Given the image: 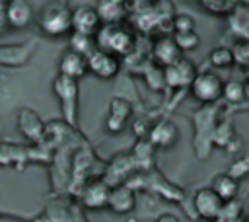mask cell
Segmentation results:
<instances>
[{"mask_svg": "<svg viewBox=\"0 0 249 222\" xmlns=\"http://www.w3.org/2000/svg\"><path fill=\"white\" fill-rule=\"evenodd\" d=\"M93 41H95V49L105 51L117 58L128 56L136 47V37L124 21L101 25L97 29V33L93 35Z\"/></svg>", "mask_w": 249, "mask_h": 222, "instance_id": "cell-1", "label": "cell"}, {"mask_svg": "<svg viewBox=\"0 0 249 222\" xmlns=\"http://www.w3.org/2000/svg\"><path fill=\"white\" fill-rule=\"evenodd\" d=\"M39 29L45 37L58 39L72 33V10L66 4H49L39 16Z\"/></svg>", "mask_w": 249, "mask_h": 222, "instance_id": "cell-2", "label": "cell"}, {"mask_svg": "<svg viewBox=\"0 0 249 222\" xmlns=\"http://www.w3.org/2000/svg\"><path fill=\"white\" fill-rule=\"evenodd\" d=\"M53 92L60 103V111L62 117L68 125H76L78 119V103H80V84L76 80L64 78V76H56L53 80Z\"/></svg>", "mask_w": 249, "mask_h": 222, "instance_id": "cell-3", "label": "cell"}, {"mask_svg": "<svg viewBox=\"0 0 249 222\" xmlns=\"http://www.w3.org/2000/svg\"><path fill=\"white\" fill-rule=\"evenodd\" d=\"M191 95L198 101V103H214L218 99H222V90H224V80L220 78V74L204 70V72H196L193 82L189 84Z\"/></svg>", "mask_w": 249, "mask_h": 222, "instance_id": "cell-4", "label": "cell"}, {"mask_svg": "<svg viewBox=\"0 0 249 222\" xmlns=\"http://www.w3.org/2000/svg\"><path fill=\"white\" fill-rule=\"evenodd\" d=\"M193 206H195V212L204 218V220H216L222 216L224 212V203L222 199L210 189V187H202L195 193L193 197Z\"/></svg>", "mask_w": 249, "mask_h": 222, "instance_id": "cell-5", "label": "cell"}, {"mask_svg": "<svg viewBox=\"0 0 249 222\" xmlns=\"http://www.w3.org/2000/svg\"><path fill=\"white\" fill-rule=\"evenodd\" d=\"M86 62H88V72L101 80H111L121 70V60L105 51H99V49H95L86 58Z\"/></svg>", "mask_w": 249, "mask_h": 222, "instance_id": "cell-6", "label": "cell"}, {"mask_svg": "<svg viewBox=\"0 0 249 222\" xmlns=\"http://www.w3.org/2000/svg\"><path fill=\"white\" fill-rule=\"evenodd\" d=\"M163 70V82H165V88H185L193 82L196 70L193 66L191 60L187 58H179L175 64L167 66V68H161Z\"/></svg>", "mask_w": 249, "mask_h": 222, "instance_id": "cell-7", "label": "cell"}, {"mask_svg": "<svg viewBox=\"0 0 249 222\" xmlns=\"http://www.w3.org/2000/svg\"><path fill=\"white\" fill-rule=\"evenodd\" d=\"M99 27H101V23H99V18H97L93 6L82 4V6L72 10V31L74 33L93 37Z\"/></svg>", "mask_w": 249, "mask_h": 222, "instance_id": "cell-8", "label": "cell"}, {"mask_svg": "<svg viewBox=\"0 0 249 222\" xmlns=\"http://www.w3.org/2000/svg\"><path fill=\"white\" fill-rule=\"evenodd\" d=\"M18 129L33 144H39L45 138V123L31 109H21L19 111V115H18Z\"/></svg>", "mask_w": 249, "mask_h": 222, "instance_id": "cell-9", "label": "cell"}, {"mask_svg": "<svg viewBox=\"0 0 249 222\" xmlns=\"http://www.w3.org/2000/svg\"><path fill=\"white\" fill-rule=\"evenodd\" d=\"M109 193H111V185L109 183H105L103 179H93V181H89L84 187V191H82V203L89 210L107 208Z\"/></svg>", "mask_w": 249, "mask_h": 222, "instance_id": "cell-10", "label": "cell"}, {"mask_svg": "<svg viewBox=\"0 0 249 222\" xmlns=\"http://www.w3.org/2000/svg\"><path fill=\"white\" fill-rule=\"evenodd\" d=\"M132 115V107L126 99L123 97H113L111 103H109V113H107V123H105V129L111 132V134H117L121 132L124 127H126V121L130 119Z\"/></svg>", "mask_w": 249, "mask_h": 222, "instance_id": "cell-11", "label": "cell"}, {"mask_svg": "<svg viewBox=\"0 0 249 222\" xmlns=\"http://www.w3.org/2000/svg\"><path fill=\"white\" fill-rule=\"evenodd\" d=\"M58 74L64 76V78H70V80L80 82V80L88 74L86 56H82V55L72 53V51L66 49V51L60 55V60H58Z\"/></svg>", "mask_w": 249, "mask_h": 222, "instance_id": "cell-12", "label": "cell"}, {"mask_svg": "<svg viewBox=\"0 0 249 222\" xmlns=\"http://www.w3.org/2000/svg\"><path fill=\"white\" fill-rule=\"evenodd\" d=\"M93 10H95L101 25L123 23L124 18H126V14H128L126 2H123V0H99L93 6Z\"/></svg>", "mask_w": 249, "mask_h": 222, "instance_id": "cell-13", "label": "cell"}, {"mask_svg": "<svg viewBox=\"0 0 249 222\" xmlns=\"http://www.w3.org/2000/svg\"><path fill=\"white\" fill-rule=\"evenodd\" d=\"M33 10L25 0H8L6 2V25L12 29H23L31 23Z\"/></svg>", "mask_w": 249, "mask_h": 222, "instance_id": "cell-14", "label": "cell"}, {"mask_svg": "<svg viewBox=\"0 0 249 222\" xmlns=\"http://www.w3.org/2000/svg\"><path fill=\"white\" fill-rule=\"evenodd\" d=\"M136 204L134 199V191L128 185H117L111 187L109 193V201H107V208L115 214H128Z\"/></svg>", "mask_w": 249, "mask_h": 222, "instance_id": "cell-15", "label": "cell"}, {"mask_svg": "<svg viewBox=\"0 0 249 222\" xmlns=\"http://www.w3.org/2000/svg\"><path fill=\"white\" fill-rule=\"evenodd\" d=\"M152 56H154L156 64L167 68V66L175 64V62L181 58V51L177 49V45L173 43V39H171L169 35H163V37H160V39L154 43V47H152Z\"/></svg>", "mask_w": 249, "mask_h": 222, "instance_id": "cell-16", "label": "cell"}, {"mask_svg": "<svg viewBox=\"0 0 249 222\" xmlns=\"http://www.w3.org/2000/svg\"><path fill=\"white\" fill-rule=\"evenodd\" d=\"M150 144L152 146H158V148H167L171 144H175L177 136H179V130H177V125L173 121H160L158 125H154L150 130Z\"/></svg>", "mask_w": 249, "mask_h": 222, "instance_id": "cell-17", "label": "cell"}, {"mask_svg": "<svg viewBox=\"0 0 249 222\" xmlns=\"http://www.w3.org/2000/svg\"><path fill=\"white\" fill-rule=\"evenodd\" d=\"M210 189H212V191L222 199V203L226 204V203H230V201H233V199L237 197L239 181L231 179V177L226 175V173H220V175H216V177L212 179Z\"/></svg>", "mask_w": 249, "mask_h": 222, "instance_id": "cell-18", "label": "cell"}, {"mask_svg": "<svg viewBox=\"0 0 249 222\" xmlns=\"http://www.w3.org/2000/svg\"><path fill=\"white\" fill-rule=\"evenodd\" d=\"M68 51L78 53L82 56H89L95 51V41L89 35H82V33H70V41H68Z\"/></svg>", "mask_w": 249, "mask_h": 222, "instance_id": "cell-19", "label": "cell"}, {"mask_svg": "<svg viewBox=\"0 0 249 222\" xmlns=\"http://www.w3.org/2000/svg\"><path fill=\"white\" fill-rule=\"evenodd\" d=\"M222 97L228 103H243L247 99V90L241 82L237 80H228L224 82V90H222Z\"/></svg>", "mask_w": 249, "mask_h": 222, "instance_id": "cell-20", "label": "cell"}, {"mask_svg": "<svg viewBox=\"0 0 249 222\" xmlns=\"http://www.w3.org/2000/svg\"><path fill=\"white\" fill-rule=\"evenodd\" d=\"M198 6L214 16H230L237 8V2H233V0H202V2H198Z\"/></svg>", "mask_w": 249, "mask_h": 222, "instance_id": "cell-21", "label": "cell"}, {"mask_svg": "<svg viewBox=\"0 0 249 222\" xmlns=\"http://www.w3.org/2000/svg\"><path fill=\"white\" fill-rule=\"evenodd\" d=\"M171 39H173V43L177 45V49L181 51V55H183V53H191V51H195V49L200 47V35H198L196 31L173 33Z\"/></svg>", "mask_w": 249, "mask_h": 222, "instance_id": "cell-22", "label": "cell"}, {"mask_svg": "<svg viewBox=\"0 0 249 222\" xmlns=\"http://www.w3.org/2000/svg\"><path fill=\"white\" fill-rule=\"evenodd\" d=\"M208 62L214 68H231L233 66V56L230 47H216L208 55Z\"/></svg>", "mask_w": 249, "mask_h": 222, "instance_id": "cell-23", "label": "cell"}, {"mask_svg": "<svg viewBox=\"0 0 249 222\" xmlns=\"http://www.w3.org/2000/svg\"><path fill=\"white\" fill-rule=\"evenodd\" d=\"M230 16H231V29L239 35V39H247V23H249V19H247L245 10H239V4H237V8Z\"/></svg>", "mask_w": 249, "mask_h": 222, "instance_id": "cell-24", "label": "cell"}, {"mask_svg": "<svg viewBox=\"0 0 249 222\" xmlns=\"http://www.w3.org/2000/svg\"><path fill=\"white\" fill-rule=\"evenodd\" d=\"M231 56H233V64L245 68L249 64V43L247 39H237V43L231 49Z\"/></svg>", "mask_w": 249, "mask_h": 222, "instance_id": "cell-25", "label": "cell"}, {"mask_svg": "<svg viewBox=\"0 0 249 222\" xmlns=\"http://www.w3.org/2000/svg\"><path fill=\"white\" fill-rule=\"evenodd\" d=\"M171 29H173V33L195 31V19L189 14H175L171 18Z\"/></svg>", "mask_w": 249, "mask_h": 222, "instance_id": "cell-26", "label": "cell"}, {"mask_svg": "<svg viewBox=\"0 0 249 222\" xmlns=\"http://www.w3.org/2000/svg\"><path fill=\"white\" fill-rule=\"evenodd\" d=\"M231 138H233V129L230 127V123H222L214 129V134H212L214 144L228 146V140H231Z\"/></svg>", "mask_w": 249, "mask_h": 222, "instance_id": "cell-27", "label": "cell"}, {"mask_svg": "<svg viewBox=\"0 0 249 222\" xmlns=\"http://www.w3.org/2000/svg\"><path fill=\"white\" fill-rule=\"evenodd\" d=\"M247 171H249V160L247 158H239V160H235L230 166V169L226 171V175H230L231 179L239 181V179H243L247 175Z\"/></svg>", "mask_w": 249, "mask_h": 222, "instance_id": "cell-28", "label": "cell"}, {"mask_svg": "<svg viewBox=\"0 0 249 222\" xmlns=\"http://www.w3.org/2000/svg\"><path fill=\"white\" fill-rule=\"evenodd\" d=\"M156 222H179V218L175 214H171V212H163V214H160L156 218Z\"/></svg>", "mask_w": 249, "mask_h": 222, "instance_id": "cell-29", "label": "cell"}, {"mask_svg": "<svg viewBox=\"0 0 249 222\" xmlns=\"http://www.w3.org/2000/svg\"><path fill=\"white\" fill-rule=\"evenodd\" d=\"M0 222H29L21 216H14V214H0Z\"/></svg>", "mask_w": 249, "mask_h": 222, "instance_id": "cell-30", "label": "cell"}, {"mask_svg": "<svg viewBox=\"0 0 249 222\" xmlns=\"http://www.w3.org/2000/svg\"><path fill=\"white\" fill-rule=\"evenodd\" d=\"M8 27L6 25V0H0V29Z\"/></svg>", "mask_w": 249, "mask_h": 222, "instance_id": "cell-31", "label": "cell"}, {"mask_svg": "<svg viewBox=\"0 0 249 222\" xmlns=\"http://www.w3.org/2000/svg\"><path fill=\"white\" fill-rule=\"evenodd\" d=\"M33 222H49V218H47V216H37Z\"/></svg>", "mask_w": 249, "mask_h": 222, "instance_id": "cell-32", "label": "cell"}]
</instances>
